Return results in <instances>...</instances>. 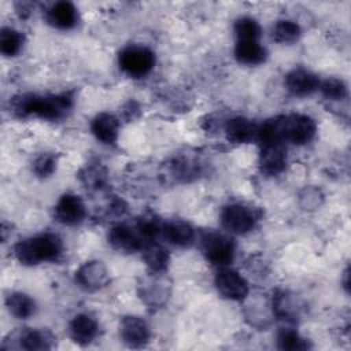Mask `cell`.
I'll return each instance as SVG.
<instances>
[{"instance_id": "4316f807", "label": "cell", "mask_w": 351, "mask_h": 351, "mask_svg": "<svg viewBox=\"0 0 351 351\" xmlns=\"http://www.w3.org/2000/svg\"><path fill=\"white\" fill-rule=\"evenodd\" d=\"M277 346L281 350H289V351L308 348V343L306 341V339H303L298 332L292 329H282L278 333Z\"/></svg>"}, {"instance_id": "7402d4cb", "label": "cell", "mask_w": 351, "mask_h": 351, "mask_svg": "<svg viewBox=\"0 0 351 351\" xmlns=\"http://www.w3.org/2000/svg\"><path fill=\"white\" fill-rule=\"evenodd\" d=\"M298 306L295 295L285 291L278 292L273 299V313L282 319H295L299 313Z\"/></svg>"}, {"instance_id": "603a6c76", "label": "cell", "mask_w": 351, "mask_h": 351, "mask_svg": "<svg viewBox=\"0 0 351 351\" xmlns=\"http://www.w3.org/2000/svg\"><path fill=\"white\" fill-rule=\"evenodd\" d=\"M144 261L151 270V273H162L166 270L169 265V254L167 251L154 243H149L144 248Z\"/></svg>"}, {"instance_id": "5b68a950", "label": "cell", "mask_w": 351, "mask_h": 351, "mask_svg": "<svg viewBox=\"0 0 351 351\" xmlns=\"http://www.w3.org/2000/svg\"><path fill=\"white\" fill-rule=\"evenodd\" d=\"M255 222L256 215L254 210L240 203L228 204L221 213V223L230 233L244 234L254 228Z\"/></svg>"}, {"instance_id": "4dcf8cb0", "label": "cell", "mask_w": 351, "mask_h": 351, "mask_svg": "<svg viewBox=\"0 0 351 351\" xmlns=\"http://www.w3.org/2000/svg\"><path fill=\"white\" fill-rule=\"evenodd\" d=\"M81 178L86 185L97 186L103 182L104 174L101 173V170L99 167H89L85 170V173H84V176H81Z\"/></svg>"}, {"instance_id": "d4e9b609", "label": "cell", "mask_w": 351, "mask_h": 351, "mask_svg": "<svg viewBox=\"0 0 351 351\" xmlns=\"http://www.w3.org/2000/svg\"><path fill=\"white\" fill-rule=\"evenodd\" d=\"M23 44V36L11 27H3L0 32V51L5 56L16 55Z\"/></svg>"}, {"instance_id": "277c9868", "label": "cell", "mask_w": 351, "mask_h": 351, "mask_svg": "<svg viewBox=\"0 0 351 351\" xmlns=\"http://www.w3.org/2000/svg\"><path fill=\"white\" fill-rule=\"evenodd\" d=\"M155 64V55L145 47L130 45L119 53V67L132 77L148 74Z\"/></svg>"}, {"instance_id": "d6986e66", "label": "cell", "mask_w": 351, "mask_h": 351, "mask_svg": "<svg viewBox=\"0 0 351 351\" xmlns=\"http://www.w3.org/2000/svg\"><path fill=\"white\" fill-rule=\"evenodd\" d=\"M48 21L59 29H70L77 22V10L70 1H58L48 11Z\"/></svg>"}, {"instance_id": "7a4b0ae2", "label": "cell", "mask_w": 351, "mask_h": 351, "mask_svg": "<svg viewBox=\"0 0 351 351\" xmlns=\"http://www.w3.org/2000/svg\"><path fill=\"white\" fill-rule=\"evenodd\" d=\"M62 248V240L56 234L43 233L19 241L15 247V256L22 265L33 266L40 262L55 261Z\"/></svg>"}, {"instance_id": "83f0119b", "label": "cell", "mask_w": 351, "mask_h": 351, "mask_svg": "<svg viewBox=\"0 0 351 351\" xmlns=\"http://www.w3.org/2000/svg\"><path fill=\"white\" fill-rule=\"evenodd\" d=\"M321 92L326 99L341 100L347 96V86L339 78H328L322 82Z\"/></svg>"}, {"instance_id": "9c48e42d", "label": "cell", "mask_w": 351, "mask_h": 351, "mask_svg": "<svg viewBox=\"0 0 351 351\" xmlns=\"http://www.w3.org/2000/svg\"><path fill=\"white\" fill-rule=\"evenodd\" d=\"M108 280V271L100 261L86 262L75 271L77 284L88 291H96L106 287Z\"/></svg>"}, {"instance_id": "5bb4252c", "label": "cell", "mask_w": 351, "mask_h": 351, "mask_svg": "<svg viewBox=\"0 0 351 351\" xmlns=\"http://www.w3.org/2000/svg\"><path fill=\"white\" fill-rule=\"evenodd\" d=\"M225 133L230 143L245 144L258 137V126L244 117H236L226 122Z\"/></svg>"}, {"instance_id": "52a82bcc", "label": "cell", "mask_w": 351, "mask_h": 351, "mask_svg": "<svg viewBox=\"0 0 351 351\" xmlns=\"http://www.w3.org/2000/svg\"><path fill=\"white\" fill-rule=\"evenodd\" d=\"M218 292L230 300H243L248 295V284L241 274L232 269H222L215 276Z\"/></svg>"}, {"instance_id": "30bf717a", "label": "cell", "mask_w": 351, "mask_h": 351, "mask_svg": "<svg viewBox=\"0 0 351 351\" xmlns=\"http://www.w3.org/2000/svg\"><path fill=\"white\" fill-rule=\"evenodd\" d=\"M53 214L58 222L73 226L84 219L85 206L78 196L67 193L58 200Z\"/></svg>"}, {"instance_id": "4fadbf2b", "label": "cell", "mask_w": 351, "mask_h": 351, "mask_svg": "<svg viewBox=\"0 0 351 351\" xmlns=\"http://www.w3.org/2000/svg\"><path fill=\"white\" fill-rule=\"evenodd\" d=\"M285 85L291 93L296 96H307L318 88L319 81L314 73L304 69H295L287 74Z\"/></svg>"}, {"instance_id": "ffe728a7", "label": "cell", "mask_w": 351, "mask_h": 351, "mask_svg": "<svg viewBox=\"0 0 351 351\" xmlns=\"http://www.w3.org/2000/svg\"><path fill=\"white\" fill-rule=\"evenodd\" d=\"M234 56L243 64L255 66L265 62L266 49L258 41H237Z\"/></svg>"}, {"instance_id": "6da1fadb", "label": "cell", "mask_w": 351, "mask_h": 351, "mask_svg": "<svg viewBox=\"0 0 351 351\" xmlns=\"http://www.w3.org/2000/svg\"><path fill=\"white\" fill-rule=\"evenodd\" d=\"M73 99L70 95L37 96L32 93L15 96L10 103V110L14 115L23 118L37 115L44 119H58L63 117L71 107Z\"/></svg>"}, {"instance_id": "e0dca14e", "label": "cell", "mask_w": 351, "mask_h": 351, "mask_svg": "<svg viewBox=\"0 0 351 351\" xmlns=\"http://www.w3.org/2000/svg\"><path fill=\"white\" fill-rule=\"evenodd\" d=\"M90 129L97 140L106 144H112L118 137L119 122L112 114L101 112L93 118Z\"/></svg>"}, {"instance_id": "44dd1931", "label": "cell", "mask_w": 351, "mask_h": 351, "mask_svg": "<svg viewBox=\"0 0 351 351\" xmlns=\"http://www.w3.org/2000/svg\"><path fill=\"white\" fill-rule=\"evenodd\" d=\"M5 306L14 317L21 318V319L30 317L36 308L34 300L29 295L22 293V292H12V293L7 295Z\"/></svg>"}, {"instance_id": "f1b7e54d", "label": "cell", "mask_w": 351, "mask_h": 351, "mask_svg": "<svg viewBox=\"0 0 351 351\" xmlns=\"http://www.w3.org/2000/svg\"><path fill=\"white\" fill-rule=\"evenodd\" d=\"M56 163H58V159L53 154H49V152L41 154L33 163V171L38 177H48L55 171Z\"/></svg>"}, {"instance_id": "484cf974", "label": "cell", "mask_w": 351, "mask_h": 351, "mask_svg": "<svg viewBox=\"0 0 351 351\" xmlns=\"http://www.w3.org/2000/svg\"><path fill=\"white\" fill-rule=\"evenodd\" d=\"M234 33L237 41H258L261 36L259 23L250 16H241L234 23Z\"/></svg>"}, {"instance_id": "8fae6325", "label": "cell", "mask_w": 351, "mask_h": 351, "mask_svg": "<svg viewBox=\"0 0 351 351\" xmlns=\"http://www.w3.org/2000/svg\"><path fill=\"white\" fill-rule=\"evenodd\" d=\"M119 335L129 347H143L149 339V328L138 317H125L121 321Z\"/></svg>"}, {"instance_id": "2e32d148", "label": "cell", "mask_w": 351, "mask_h": 351, "mask_svg": "<svg viewBox=\"0 0 351 351\" xmlns=\"http://www.w3.org/2000/svg\"><path fill=\"white\" fill-rule=\"evenodd\" d=\"M162 234L169 243L177 247H188L195 239L193 228L188 222L180 219L165 222L162 225Z\"/></svg>"}, {"instance_id": "3957f363", "label": "cell", "mask_w": 351, "mask_h": 351, "mask_svg": "<svg viewBox=\"0 0 351 351\" xmlns=\"http://www.w3.org/2000/svg\"><path fill=\"white\" fill-rule=\"evenodd\" d=\"M202 248L207 261L218 266H225L234 258L233 240L218 232L204 233L202 237Z\"/></svg>"}, {"instance_id": "ac0fdd59", "label": "cell", "mask_w": 351, "mask_h": 351, "mask_svg": "<svg viewBox=\"0 0 351 351\" xmlns=\"http://www.w3.org/2000/svg\"><path fill=\"white\" fill-rule=\"evenodd\" d=\"M18 341L19 348L25 350H48L52 347L53 337L44 330L37 329H22L11 335Z\"/></svg>"}, {"instance_id": "cb8c5ba5", "label": "cell", "mask_w": 351, "mask_h": 351, "mask_svg": "<svg viewBox=\"0 0 351 351\" xmlns=\"http://www.w3.org/2000/svg\"><path fill=\"white\" fill-rule=\"evenodd\" d=\"M273 38L277 43H282V44H289L296 41L300 37V27L296 22L289 21V19H282L278 21L274 26H273Z\"/></svg>"}, {"instance_id": "7c38bea8", "label": "cell", "mask_w": 351, "mask_h": 351, "mask_svg": "<svg viewBox=\"0 0 351 351\" xmlns=\"http://www.w3.org/2000/svg\"><path fill=\"white\" fill-rule=\"evenodd\" d=\"M287 165V151L282 144H265L259 154V167L267 176L280 174Z\"/></svg>"}, {"instance_id": "f546056e", "label": "cell", "mask_w": 351, "mask_h": 351, "mask_svg": "<svg viewBox=\"0 0 351 351\" xmlns=\"http://www.w3.org/2000/svg\"><path fill=\"white\" fill-rule=\"evenodd\" d=\"M322 200H324V195L321 193V191L318 188H313V186L304 188L299 195L300 206L304 210L318 208L322 204Z\"/></svg>"}, {"instance_id": "1f68e13d", "label": "cell", "mask_w": 351, "mask_h": 351, "mask_svg": "<svg viewBox=\"0 0 351 351\" xmlns=\"http://www.w3.org/2000/svg\"><path fill=\"white\" fill-rule=\"evenodd\" d=\"M344 287L348 288V270H346L344 273Z\"/></svg>"}, {"instance_id": "8992f818", "label": "cell", "mask_w": 351, "mask_h": 351, "mask_svg": "<svg viewBox=\"0 0 351 351\" xmlns=\"http://www.w3.org/2000/svg\"><path fill=\"white\" fill-rule=\"evenodd\" d=\"M160 274L162 273H151V276L144 278L138 285V295L149 307H160L169 299L170 284Z\"/></svg>"}, {"instance_id": "ba28073f", "label": "cell", "mask_w": 351, "mask_h": 351, "mask_svg": "<svg viewBox=\"0 0 351 351\" xmlns=\"http://www.w3.org/2000/svg\"><path fill=\"white\" fill-rule=\"evenodd\" d=\"M108 241L115 250L128 254L143 250L147 245L140 233L137 232L136 226L132 228L123 223L111 228L108 233Z\"/></svg>"}, {"instance_id": "9a60e30c", "label": "cell", "mask_w": 351, "mask_h": 351, "mask_svg": "<svg viewBox=\"0 0 351 351\" xmlns=\"http://www.w3.org/2000/svg\"><path fill=\"white\" fill-rule=\"evenodd\" d=\"M69 332L71 339L81 346H86L93 341V339L97 336L99 325L88 314H78L75 315L69 326Z\"/></svg>"}]
</instances>
